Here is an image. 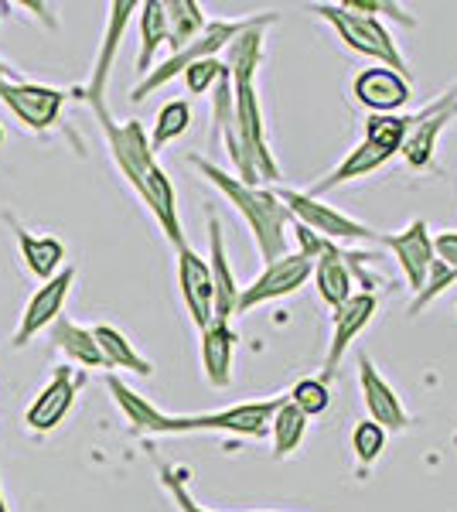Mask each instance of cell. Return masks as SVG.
Instances as JSON below:
<instances>
[{
	"label": "cell",
	"mask_w": 457,
	"mask_h": 512,
	"mask_svg": "<svg viewBox=\"0 0 457 512\" xmlns=\"http://www.w3.org/2000/svg\"><path fill=\"white\" fill-rule=\"evenodd\" d=\"M89 110L96 113L99 130L106 137V147H110V158L120 168V175L127 178V185L134 188L140 202L147 205V212L157 219L161 233L168 236V243L174 250L188 243L185 229H181L178 219V195H174V185L168 178V171L161 168L157 154L151 151V140H147V130L140 120H123L116 123L106 110V103H93Z\"/></svg>",
	"instance_id": "cell-1"
},
{
	"label": "cell",
	"mask_w": 457,
	"mask_h": 512,
	"mask_svg": "<svg viewBox=\"0 0 457 512\" xmlns=\"http://www.w3.org/2000/svg\"><path fill=\"white\" fill-rule=\"evenodd\" d=\"M188 164L205 181H209V185L219 188V192L229 198L232 209L243 216L246 229L253 233V243H256V250H260L263 263H273V260H280V256H287L290 216H287L284 205H280V198L273 195V188L246 185V181L229 175L226 168H219V164L202 158V154H188Z\"/></svg>",
	"instance_id": "cell-2"
},
{
	"label": "cell",
	"mask_w": 457,
	"mask_h": 512,
	"mask_svg": "<svg viewBox=\"0 0 457 512\" xmlns=\"http://www.w3.org/2000/svg\"><path fill=\"white\" fill-rule=\"evenodd\" d=\"M311 14H318L324 24H331L338 41H345V48H352V52L365 55V59L386 65V69H393V72H400V76L410 79L406 55L400 52L396 38L389 35V28L379 18L359 14L345 4H311Z\"/></svg>",
	"instance_id": "cell-3"
},
{
	"label": "cell",
	"mask_w": 457,
	"mask_h": 512,
	"mask_svg": "<svg viewBox=\"0 0 457 512\" xmlns=\"http://www.w3.org/2000/svg\"><path fill=\"white\" fill-rule=\"evenodd\" d=\"M253 18H256V14H253ZM253 18H243V21H209L202 35L191 38L185 48H178V52H171V59H164L161 65H157V69H151L134 89H130V103H144V99L151 96V93L164 89L171 79H178L181 72L188 69V65H195V62H202V59H219V52H226L232 41H236L249 28V24H253Z\"/></svg>",
	"instance_id": "cell-4"
},
{
	"label": "cell",
	"mask_w": 457,
	"mask_h": 512,
	"mask_svg": "<svg viewBox=\"0 0 457 512\" xmlns=\"http://www.w3.org/2000/svg\"><path fill=\"white\" fill-rule=\"evenodd\" d=\"M287 396H273V400H253V403H236L226 410H212V414H185V417H168L164 434H236V437H263L270 434V420L277 414V407Z\"/></svg>",
	"instance_id": "cell-5"
},
{
	"label": "cell",
	"mask_w": 457,
	"mask_h": 512,
	"mask_svg": "<svg viewBox=\"0 0 457 512\" xmlns=\"http://www.w3.org/2000/svg\"><path fill=\"white\" fill-rule=\"evenodd\" d=\"M273 195L280 198V205L287 209L290 222H301L311 233H318L328 243H342V239H355V243H379L376 229H369L365 222L345 216L342 209L321 202V198H311L307 192H297V188H273Z\"/></svg>",
	"instance_id": "cell-6"
},
{
	"label": "cell",
	"mask_w": 457,
	"mask_h": 512,
	"mask_svg": "<svg viewBox=\"0 0 457 512\" xmlns=\"http://www.w3.org/2000/svg\"><path fill=\"white\" fill-rule=\"evenodd\" d=\"M69 93L55 86H41V82L31 79H11L0 86V103L18 117V123L31 134H45L52 130L58 120H62V106Z\"/></svg>",
	"instance_id": "cell-7"
},
{
	"label": "cell",
	"mask_w": 457,
	"mask_h": 512,
	"mask_svg": "<svg viewBox=\"0 0 457 512\" xmlns=\"http://www.w3.org/2000/svg\"><path fill=\"white\" fill-rule=\"evenodd\" d=\"M307 280H311V263H307L301 253H287L273 263H263V274L256 277L249 287L239 291L236 315H249V311L260 308V304H270V301H280V297L297 294Z\"/></svg>",
	"instance_id": "cell-8"
},
{
	"label": "cell",
	"mask_w": 457,
	"mask_h": 512,
	"mask_svg": "<svg viewBox=\"0 0 457 512\" xmlns=\"http://www.w3.org/2000/svg\"><path fill=\"white\" fill-rule=\"evenodd\" d=\"M72 284H76V267H69V263H65V267L58 270L52 280H45V284H41L38 291L28 297L18 328H14V338H11L14 349H24L31 338L41 335L45 328H52L55 321L62 318L65 297H69Z\"/></svg>",
	"instance_id": "cell-9"
},
{
	"label": "cell",
	"mask_w": 457,
	"mask_h": 512,
	"mask_svg": "<svg viewBox=\"0 0 457 512\" xmlns=\"http://www.w3.org/2000/svg\"><path fill=\"white\" fill-rule=\"evenodd\" d=\"M376 311H379V297L376 294H352L345 304H338L335 315H331V342H328V352H324V369H321V379L331 383L342 366L345 352L352 349V342L359 338L365 328L376 321Z\"/></svg>",
	"instance_id": "cell-10"
},
{
	"label": "cell",
	"mask_w": 457,
	"mask_h": 512,
	"mask_svg": "<svg viewBox=\"0 0 457 512\" xmlns=\"http://www.w3.org/2000/svg\"><path fill=\"white\" fill-rule=\"evenodd\" d=\"M82 386H86V376L76 373L72 366H58L55 376L41 386L35 403H31L28 414H24V427H28L31 434H38V437L52 434L55 427L69 417V410L76 407V396H79Z\"/></svg>",
	"instance_id": "cell-11"
},
{
	"label": "cell",
	"mask_w": 457,
	"mask_h": 512,
	"mask_svg": "<svg viewBox=\"0 0 457 512\" xmlns=\"http://www.w3.org/2000/svg\"><path fill=\"white\" fill-rule=\"evenodd\" d=\"M451 120H457V86L447 89L437 103L423 106L417 113V127L410 130L403 144V161L410 164L413 171H430L434 168V147H437V137L440 130L447 127Z\"/></svg>",
	"instance_id": "cell-12"
},
{
	"label": "cell",
	"mask_w": 457,
	"mask_h": 512,
	"mask_svg": "<svg viewBox=\"0 0 457 512\" xmlns=\"http://www.w3.org/2000/svg\"><path fill=\"white\" fill-rule=\"evenodd\" d=\"M178 253V291L181 301L188 308L191 325L202 332L215 321V287H212V274H209V263H205L202 253H195L185 243Z\"/></svg>",
	"instance_id": "cell-13"
},
{
	"label": "cell",
	"mask_w": 457,
	"mask_h": 512,
	"mask_svg": "<svg viewBox=\"0 0 457 512\" xmlns=\"http://www.w3.org/2000/svg\"><path fill=\"white\" fill-rule=\"evenodd\" d=\"M359 386H362V403H365V414H369L372 424H379L382 431H393L403 434L406 427L413 424L410 410L403 407L400 393L379 376L376 362L369 355H359Z\"/></svg>",
	"instance_id": "cell-14"
},
{
	"label": "cell",
	"mask_w": 457,
	"mask_h": 512,
	"mask_svg": "<svg viewBox=\"0 0 457 512\" xmlns=\"http://www.w3.org/2000/svg\"><path fill=\"white\" fill-rule=\"evenodd\" d=\"M134 14H137L134 0H113V4L106 7V31H103V41H99V52L93 59L89 82H86V89H82V99H86L89 106L106 103V86H110V72H113L116 52H120V38H123V31H127V24Z\"/></svg>",
	"instance_id": "cell-15"
},
{
	"label": "cell",
	"mask_w": 457,
	"mask_h": 512,
	"mask_svg": "<svg viewBox=\"0 0 457 512\" xmlns=\"http://www.w3.org/2000/svg\"><path fill=\"white\" fill-rule=\"evenodd\" d=\"M379 243L396 256V263H400V270L406 277V287H410L413 294H420L423 280L430 274V263H434V236H430L427 222L413 219L400 233L379 236Z\"/></svg>",
	"instance_id": "cell-16"
},
{
	"label": "cell",
	"mask_w": 457,
	"mask_h": 512,
	"mask_svg": "<svg viewBox=\"0 0 457 512\" xmlns=\"http://www.w3.org/2000/svg\"><path fill=\"white\" fill-rule=\"evenodd\" d=\"M352 96L369 113H400L413 93L406 76L386 69V65H372V69H362L352 79Z\"/></svg>",
	"instance_id": "cell-17"
},
{
	"label": "cell",
	"mask_w": 457,
	"mask_h": 512,
	"mask_svg": "<svg viewBox=\"0 0 457 512\" xmlns=\"http://www.w3.org/2000/svg\"><path fill=\"white\" fill-rule=\"evenodd\" d=\"M209 274H212V287H215V321H229L236 315L239 304V291L243 287L236 284V274L229 267V250H226V233H222L219 216L209 209Z\"/></svg>",
	"instance_id": "cell-18"
},
{
	"label": "cell",
	"mask_w": 457,
	"mask_h": 512,
	"mask_svg": "<svg viewBox=\"0 0 457 512\" xmlns=\"http://www.w3.org/2000/svg\"><path fill=\"white\" fill-rule=\"evenodd\" d=\"M198 352H202V373L215 390H226L232 383V362H236V342L239 335L232 332L229 321H212L209 328L198 332Z\"/></svg>",
	"instance_id": "cell-19"
},
{
	"label": "cell",
	"mask_w": 457,
	"mask_h": 512,
	"mask_svg": "<svg viewBox=\"0 0 457 512\" xmlns=\"http://www.w3.org/2000/svg\"><path fill=\"white\" fill-rule=\"evenodd\" d=\"M311 277H314V287H318V297L331 311L355 294L352 291L355 277H352V270H348L345 250H338V243H328V250L311 263Z\"/></svg>",
	"instance_id": "cell-20"
},
{
	"label": "cell",
	"mask_w": 457,
	"mask_h": 512,
	"mask_svg": "<svg viewBox=\"0 0 457 512\" xmlns=\"http://www.w3.org/2000/svg\"><path fill=\"white\" fill-rule=\"evenodd\" d=\"M7 222H11L14 239H18V250H21L24 267H28L31 274L41 280V284H45V280H52L58 270L65 267V243H62V239L28 233V229H24L14 216H7Z\"/></svg>",
	"instance_id": "cell-21"
},
{
	"label": "cell",
	"mask_w": 457,
	"mask_h": 512,
	"mask_svg": "<svg viewBox=\"0 0 457 512\" xmlns=\"http://www.w3.org/2000/svg\"><path fill=\"white\" fill-rule=\"evenodd\" d=\"M386 161H393V154L379 151V147H372V144H365V140H362V144H355L352 151L345 154V161L338 164V168H331L321 181H314V185L307 188V195H311V198H321L324 192H335V188L348 185V181L369 178L372 171H379Z\"/></svg>",
	"instance_id": "cell-22"
},
{
	"label": "cell",
	"mask_w": 457,
	"mask_h": 512,
	"mask_svg": "<svg viewBox=\"0 0 457 512\" xmlns=\"http://www.w3.org/2000/svg\"><path fill=\"white\" fill-rule=\"evenodd\" d=\"M52 345L65 355L69 362H76L82 369H106L103 355H99V345L93 338V328H82L72 318H58L52 325Z\"/></svg>",
	"instance_id": "cell-23"
},
{
	"label": "cell",
	"mask_w": 457,
	"mask_h": 512,
	"mask_svg": "<svg viewBox=\"0 0 457 512\" xmlns=\"http://www.w3.org/2000/svg\"><path fill=\"white\" fill-rule=\"evenodd\" d=\"M106 386H110L116 407L123 410V417L130 420V427H134L137 434H164V424H168L171 414H164V410H157L147 396H140L137 390H130L127 383H123L120 376H110L106 379Z\"/></svg>",
	"instance_id": "cell-24"
},
{
	"label": "cell",
	"mask_w": 457,
	"mask_h": 512,
	"mask_svg": "<svg viewBox=\"0 0 457 512\" xmlns=\"http://www.w3.org/2000/svg\"><path fill=\"white\" fill-rule=\"evenodd\" d=\"M137 28H140V52H137V76L144 79L154 69V55L168 45V14L164 0H144L137 4Z\"/></svg>",
	"instance_id": "cell-25"
},
{
	"label": "cell",
	"mask_w": 457,
	"mask_h": 512,
	"mask_svg": "<svg viewBox=\"0 0 457 512\" xmlns=\"http://www.w3.org/2000/svg\"><path fill=\"white\" fill-rule=\"evenodd\" d=\"M93 338H96V345H99V355H103L106 369H130V373H137V376H151L154 373V362L144 359V355L137 352V345L130 342V338L123 335L120 328L96 325Z\"/></svg>",
	"instance_id": "cell-26"
},
{
	"label": "cell",
	"mask_w": 457,
	"mask_h": 512,
	"mask_svg": "<svg viewBox=\"0 0 457 512\" xmlns=\"http://www.w3.org/2000/svg\"><path fill=\"white\" fill-rule=\"evenodd\" d=\"M413 127H417V113H369L362 140L386 154H400Z\"/></svg>",
	"instance_id": "cell-27"
},
{
	"label": "cell",
	"mask_w": 457,
	"mask_h": 512,
	"mask_svg": "<svg viewBox=\"0 0 457 512\" xmlns=\"http://www.w3.org/2000/svg\"><path fill=\"white\" fill-rule=\"evenodd\" d=\"M307 420L301 410L294 407L290 400H284L277 407V414H273L270 420V434H273V458L277 461H284L290 458L297 448H301V441H304V434H307Z\"/></svg>",
	"instance_id": "cell-28"
},
{
	"label": "cell",
	"mask_w": 457,
	"mask_h": 512,
	"mask_svg": "<svg viewBox=\"0 0 457 512\" xmlns=\"http://www.w3.org/2000/svg\"><path fill=\"white\" fill-rule=\"evenodd\" d=\"M164 14H168V45H171V52L185 48L188 41L202 35L205 24H209L202 4H195V0H168V4H164Z\"/></svg>",
	"instance_id": "cell-29"
},
{
	"label": "cell",
	"mask_w": 457,
	"mask_h": 512,
	"mask_svg": "<svg viewBox=\"0 0 457 512\" xmlns=\"http://www.w3.org/2000/svg\"><path fill=\"white\" fill-rule=\"evenodd\" d=\"M191 127V103L188 99H171L157 110V120H154V130H151V151L161 154L164 147L174 144L178 137H185Z\"/></svg>",
	"instance_id": "cell-30"
},
{
	"label": "cell",
	"mask_w": 457,
	"mask_h": 512,
	"mask_svg": "<svg viewBox=\"0 0 457 512\" xmlns=\"http://www.w3.org/2000/svg\"><path fill=\"white\" fill-rule=\"evenodd\" d=\"M287 400L294 403V407L301 410L307 420H311V417H321L324 410L331 407V390H328V383H324L321 376H304V379H297V383L290 386Z\"/></svg>",
	"instance_id": "cell-31"
},
{
	"label": "cell",
	"mask_w": 457,
	"mask_h": 512,
	"mask_svg": "<svg viewBox=\"0 0 457 512\" xmlns=\"http://www.w3.org/2000/svg\"><path fill=\"white\" fill-rule=\"evenodd\" d=\"M454 284H457V274L447 267V263H440V260L430 263V274H427V280H423L420 294H413V301H410V318H417L423 308H430V304H434L437 297Z\"/></svg>",
	"instance_id": "cell-32"
},
{
	"label": "cell",
	"mask_w": 457,
	"mask_h": 512,
	"mask_svg": "<svg viewBox=\"0 0 457 512\" xmlns=\"http://www.w3.org/2000/svg\"><path fill=\"white\" fill-rule=\"evenodd\" d=\"M382 448H386V431H382L379 424H372V420H362V424H355L352 451H355V461H359V468H372V465H376Z\"/></svg>",
	"instance_id": "cell-33"
},
{
	"label": "cell",
	"mask_w": 457,
	"mask_h": 512,
	"mask_svg": "<svg viewBox=\"0 0 457 512\" xmlns=\"http://www.w3.org/2000/svg\"><path fill=\"white\" fill-rule=\"evenodd\" d=\"M222 72H226L222 59H202V62L188 65V69L181 72V79H185L191 96H205V93H212V89H215V82H219Z\"/></svg>",
	"instance_id": "cell-34"
},
{
	"label": "cell",
	"mask_w": 457,
	"mask_h": 512,
	"mask_svg": "<svg viewBox=\"0 0 457 512\" xmlns=\"http://www.w3.org/2000/svg\"><path fill=\"white\" fill-rule=\"evenodd\" d=\"M157 475H161V485L168 489L174 506H178L181 512H212V509H205L195 495H191L188 482H185V472H178V468H171V465H161L157 468Z\"/></svg>",
	"instance_id": "cell-35"
},
{
	"label": "cell",
	"mask_w": 457,
	"mask_h": 512,
	"mask_svg": "<svg viewBox=\"0 0 457 512\" xmlns=\"http://www.w3.org/2000/svg\"><path fill=\"white\" fill-rule=\"evenodd\" d=\"M345 7H352V11H359V14H369V18H389L406 31L417 28V18H410L400 4H389V0H345Z\"/></svg>",
	"instance_id": "cell-36"
},
{
	"label": "cell",
	"mask_w": 457,
	"mask_h": 512,
	"mask_svg": "<svg viewBox=\"0 0 457 512\" xmlns=\"http://www.w3.org/2000/svg\"><path fill=\"white\" fill-rule=\"evenodd\" d=\"M290 226H294V236H297V243H301V250H297V253H301L307 263H314L324 250H328V239L311 233V229L301 226V222H290Z\"/></svg>",
	"instance_id": "cell-37"
},
{
	"label": "cell",
	"mask_w": 457,
	"mask_h": 512,
	"mask_svg": "<svg viewBox=\"0 0 457 512\" xmlns=\"http://www.w3.org/2000/svg\"><path fill=\"white\" fill-rule=\"evenodd\" d=\"M434 260L447 263L457 274V229H444L434 236Z\"/></svg>",
	"instance_id": "cell-38"
},
{
	"label": "cell",
	"mask_w": 457,
	"mask_h": 512,
	"mask_svg": "<svg viewBox=\"0 0 457 512\" xmlns=\"http://www.w3.org/2000/svg\"><path fill=\"white\" fill-rule=\"evenodd\" d=\"M11 79H21V76H18V69H11V65L0 59V86H4V82H11Z\"/></svg>",
	"instance_id": "cell-39"
},
{
	"label": "cell",
	"mask_w": 457,
	"mask_h": 512,
	"mask_svg": "<svg viewBox=\"0 0 457 512\" xmlns=\"http://www.w3.org/2000/svg\"><path fill=\"white\" fill-rule=\"evenodd\" d=\"M0 512H11L7 509V499H4V485H0Z\"/></svg>",
	"instance_id": "cell-40"
}]
</instances>
